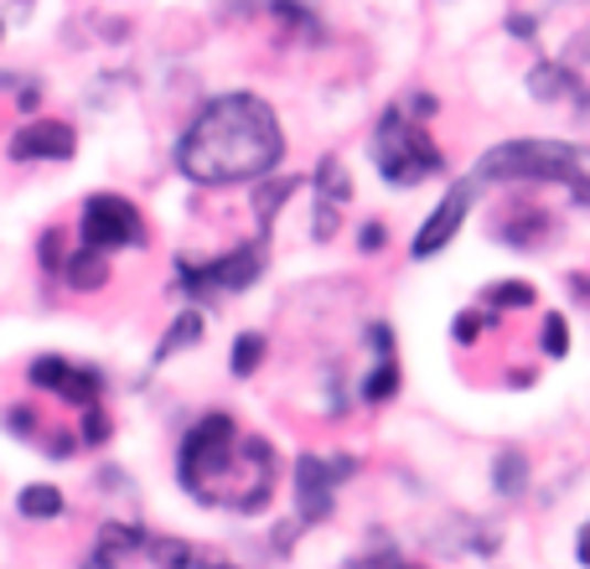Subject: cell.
I'll return each mask as SVG.
<instances>
[{
	"label": "cell",
	"instance_id": "obj_21",
	"mask_svg": "<svg viewBox=\"0 0 590 569\" xmlns=\"http://www.w3.org/2000/svg\"><path fill=\"white\" fill-rule=\"evenodd\" d=\"M259 357H265V336L249 332V336H238L234 342V373L238 378H249L254 368H259Z\"/></svg>",
	"mask_w": 590,
	"mask_h": 569
},
{
	"label": "cell",
	"instance_id": "obj_13",
	"mask_svg": "<svg viewBox=\"0 0 590 569\" xmlns=\"http://www.w3.org/2000/svg\"><path fill=\"white\" fill-rule=\"evenodd\" d=\"M317 186H321V202H332V207L353 197V182H347V171H342L337 155H326L317 167Z\"/></svg>",
	"mask_w": 590,
	"mask_h": 569
},
{
	"label": "cell",
	"instance_id": "obj_6",
	"mask_svg": "<svg viewBox=\"0 0 590 569\" xmlns=\"http://www.w3.org/2000/svg\"><path fill=\"white\" fill-rule=\"evenodd\" d=\"M119 244H146V223L125 197H88L84 207V249H119Z\"/></svg>",
	"mask_w": 590,
	"mask_h": 569
},
{
	"label": "cell",
	"instance_id": "obj_12",
	"mask_svg": "<svg viewBox=\"0 0 590 569\" xmlns=\"http://www.w3.org/2000/svg\"><path fill=\"white\" fill-rule=\"evenodd\" d=\"M17 507H21V518H57L63 513V492L57 486H26L17 497Z\"/></svg>",
	"mask_w": 590,
	"mask_h": 569
},
{
	"label": "cell",
	"instance_id": "obj_26",
	"mask_svg": "<svg viewBox=\"0 0 590 569\" xmlns=\"http://www.w3.org/2000/svg\"><path fill=\"white\" fill-rule=\"evenodd\" d=\"M42 265H47V269H63V234H47V238H42Z\"/></svg>",
	"mask_w": 590,
	"mask_h": 569
},
{
	"label": "cell",
	"instance_id": "obj_17",
	"mask_svg": "<svg viewBox=\"0 0 590 569\" xmlns=\"http://www.w3.org/2000/svg\"><path fill=\"white\" fill-rule=\"evenodd\" d=\"M523 482H528V461H523V451H503L497 455V492H503V497H518Z\"/></svg>",
	"mask_w": 590,
	"mask_h": 569
},
{
	"label": "cell",
	"instance_id": "obj_24",
	"mask_svg": "<svg viewBox=\"0 0 590 569\" xmlns=\"http://www.w3.org/2000/svg\"><path fill=\"white\" fill-rule=\"evenodd\" d=\"M109 440V419L99 415V409H88L84 415V445H104Z\"/></svg>",
	"mask_w": 590,
	"mask_h": 569
},
{
	"label": "cell",
	"instance_id": "obj_27",
	"mask_svg": "<svg viewBox=\"0 0 590 569\" xmlns=\"http://www.w3.org/2000/svg\"><path fill=\"white\" fill-rule=\"evenodd\" d=\"M337 234V207H332V202H321L317 207V238H332Z\"/></svg>",
	"mask_w": 590,
	"mask_h": 569
},
{
	"label": "cell",
	"instance_id": "obj_18",
	"mask_svg": "<svg viewBox=\"0 0 590 569\" xmlns=\"http://www.w3.org/2000/svg\"><path fill=\"white\" fill-rule=\"evenodd\" d=\"M26 378H32L36 388H52V394H63V388H68V378H73V368L63 363V357H36L32 368H26Z\"/></svg>",
	"mask_w": 590,
	"mask_h": 569
},
{
	"label": "cell",
	"instance_id": "obj_19",
	"mask_svg": "<svg viewBox=\"0 0 590 569\" xmlns=\"http://www.w3.org/2000/svg\"><path fill=\"white\" fill-rule=\"evenodd\" d=\"M296 186H301V182H290V176H286V182H265L259 192H254V213H259V223H265V228H270V218L280 213V202H290V192H296Z\"/></svg>",
	"mask_w": 590,
	"mask_h": 569
},
{
	"label": "cell",
	"instance_id": "obj_20",
	"mask_svg": "<svg viewBox=\"0 0 590 569\" xmlns=\"http://www.w3.org/2000/svg\"><path fill=\"white\" fill-rule=\"evenodd\" d=\"M394 388H399V363H394V357H378L373 378L363 384V399H368V404H384L388 394H394Z\"/></svg>",
	"mask_w": 590,
	"mask_h": 569
},
{
	"label": "cell",
	"instance_id": "obj_11",
	"mask_svg": "<svg viewBox=\"0 0 590 569\" xmlns=\"http://www.w3.org/2000/svg\"><path fill=\"white\" fill-rule=\"evenodd\" d=\"M63 275H68V284H78V290H99V284L109 280V265H104L99 249H78L73 259H63Z\"/></svg>",
	"mask_w": 590,
	"mask_h": 569
},
{
	"label": "cell",
	"instance_id": "obj_33",
	"mask_svg": "<svg viewBox=\"0 0 590 569\" xmlns=\"http://www.w3.org/2000/svg\"><path fill=\"white\" fill-rule=\"evenodd\" d=\"M192 569H234V565H218V559H192Z\"/></svg>",
	"mask_w": 590,
	"mask_h": 569
},
{
	"label": "cell",
	"instance_id": "obj_15",
	"mask_svg": "<svg viewBox=\"0 0 590 569\" xmlns=\"http://www.w3.org/2000/svg\"><path fill=\"white\" fill-rule=\"evenodd\" d=\"M146 549L161 569H192V559H197V549L182 544V538H146Z\"/></svg>",
	"mask_w": 590,
	"mask_h": 569
},
{
	"label": "cell",
	"instance_id": "obj_5",
	"mask_svg": "<svg viewBox=\"0 0 590 569\" xmlns=\"http://www.w3.org/2000/svg\"><path fill=\"white\" fill-rule=\"evenodd\" d=\"M357 471L353 455H337V461H321V455H301L296 461V503H301V523L332 518V497H337V486L347 482Z\"/></svg>",
	"mask_w": 590,
	"mask_h": 569
},
{
	"label": "cell",
	"instance_id": "obj_14",
	"mask_svg": "<svg viewBox=\"0 0 590 569\" xmlns=\"http://www.w3.org/2000/svg\"><path fill=\"white\" fill-rule=\"evenodd\" d=\"M197 336H203V316H197V311H186V316H176V321H171V332L161 336V347H155V357L167 363L171 352H176V347H192Z\"/></svg>",
	"mask_w": 590,
	"mask_h": 569
},
{
	"label": "cell",
	"instance_id": "obj_1",
	"mask_svg": "<svg viewBox=\"0 0 590 569\" xmlns=\"http://www.w3.org/2000/svg\"><path fill=\"white\" fill-rule=\"evenodd\" d=\"M280 151L286 140H280L270 104H259L254 94H228L192 119V130L176 146V167L203 186H228L265 176L280 161Z\"/></svg>",
	"mask_w": 590,
	"mask_h": 569
},
{
	"label": "cell",
	"instance_id": "obj_32",
	"mask_svg": "<svg viewBox=\"0 0 590 569\" xmlns=\"http://www.w3.org/2000/svg\"><path fill=\"white\" fill-rule=\"evenodd\" d=\"M580 565H590V523L580 528Z\"/></svg>",
	"mask_w": 590,
	"mask_h": 569
},
{
	"label": "cell",
	"instance_id": "obj_16",
	"mask_svg": "<svg viewBox=\"0 0 590 569\" xmlns=\"http://www.w3.org/2000/svg\"><path fill=\"white\" fill-rule=\"evenodd\" d=\"M99 549L104 554H130V549H146V534H140L136 523H104V534H99Z\"/></svg>",
	"mask_w": 590,
	"mask_h": 569
},
{
	"label": "cell",
	"instance_id": "obj_2",
	"mask_svg": "<svg viewBox=\"0 0 590 569\" xmlns=\"http://www.w3.org/2000/svg\"><path fill=\"white\" fill-rule=\"evenodd\" d=\"M466 182H559L590 207V151L586 146H559V140H507L476 161Z\"/></svg>",
	"mask_w": 590,
	"mask_h": 569
},
{
	"label": "cell",
	"instance_id": "obj_10",
	"mask_svg": "<svg viewBox=\"0 0 590 569\" xmlns=\"http://www.w3.org/2000/svg\"><path fill=\"white\" fill-rule=\"evenodd\" d=\"M528 88H534V99H570L580 115L590 109L586 84L575 78L570 67H559V63H539V67H534V73H528Z\"/></svg>",
	"mask_w": 590,
	"mask_h": 569
},
{
	"label": "cell",
	"instance_id": "obj_31",
	"mask_svg": "<svg viewBox=\"0 0 590 569\" xmlns=\"http://www.w3.org/2000/svg\"><path fill=\"white\" fill-rule=\"evenodd\" d=\"M47 451H52V455H73V436H52Z\"/></svg>",
	"mask_w": 590,
	"mask_h": 569
},
{
	"label": "cell",
	"instance_id": "obj_30",
	"mask_svg": "<svg viewBox=\"0 0 590 569\" xmlns=\"http://www.w3.org/2000/svg\"><path fill=\"white\" fill-rule=\"evenodd\" d=\"M363 249H384V228H378V223L363 228Z\"/></svg>",
	"mask_w": 590,
	"mask_h": 569
},
{
	"label": "cell",
	"instance_id": "obj_4",
	"mask_svg": "<svg viewBox=\"0 0 590 569\" xmlns=\"http://www.w3.org/2000/svg\"><path fill=\"white\" fill-rule=\"evenodd\" d=\"M234 440L238 436H234V419L228 415L197 419L182 440V482L192 486V492H203V476L228 471V461H234Z\"/></svg>",
	"mask_w": 590,
	"mask_h": 569
},
{
	"label": "cell",
	"instance_id": "obj_34",
	"mask_svg": "<svg viewBox=\"0 0 590 569\" xmlns=\"http://www.w3.org/2000/svg\"><path fill=\"white\" fill-rule=\"evenodd\" d=\"M394 569H420V565H405V559H399V565H394Z\"/></svg>",
	"mask_w": 590,
	"mask_h": 569
},
{
	"label": "cell",
	"instance_id": "obj_28",
	"mask_svg": "<svg viewBox=\"0 0 590 569\" xmlns=\"http://www.w3.org/2000/svg\"><path fill=\"white\" fill-rule=\"evenodd\" d=\"M394 565H399V554L388 549V554H378V559H353L347 569H394Z\"/></svg>",
	"mask_w": 590,
	"mask_h": 569
},
{
	"label": "cell",
	"instance_id": "obj_7",
	"mask_svg": "<svg viewBox=\"0 0 590 569\" xmlns=\"http://www.w3.org/2000/svg\"><path fill=\"white\" fill-rule=\"evenodd\" d=\"M259 269H265V244H244V249L223 254V259H213V265H203V269L182 265V290H192V296H207V290H249V284L259 280Z\"/></svg>",
	"mask_w": 590,
	"mask_h": 569
},
{
	"label": "cell",
	"instance_id": "obj_29",
	"mask_svg": "<svg viewBox=\"0 0 590 569\" xmlns=\"http://www.w3.org/2000/svg\"><path fill=\"white\" fill-rule=\"evenodd\" d=\"M84 569H115V554H104V549H94L84 559Z\"/></svg>",
	"mask_w": 590,
	"mask_h": 569
},
{
	"label": "cell",
	"instance_id": "obj_3",
	"mask_svg": "<svg viewBox=\"0 0 590 569\" xmlns=\"http://www.w3.org/2000/svg\"><path fill=\"white\" fill-rule=\"evenodd\" d=\"M373 161H378V171H384L388 186H415V182H425V176H436V171L446 167V155L430 146V135H425L415 119H405V109H384Z\"/></svg>",
	"mask_w": 590,
	"mask_h": 569
},
{
	"label": "cell",
	"instance_id": "obj_25",
	"mask_svg": "<svg viewBox=\"0 0 590 569\" xmlns=\"http://www.w3.org/2000/svg\"><path fill=\"white\" fill-rule=\"evenodd\" d=\"M482 326H487V321H482V311H466V316H455V342H476V336H482Z\"/></svg>",
	"mask_w": 590,
	"mask_h": 569
},
{
	"label": "cell",
	"instance_id": "obj_23",
	"mask_svg": "<svg viewBox=\"0 0 590 569\" xmlns=\"http://www.w3.org/2000/svg\"><path fill=\"white\" fill-rule=\"evenodd\" d=\"M487 305H534V290L528 284H492Z\"/></svg>",
	"mask_w": 590,
	"mask_h": 569
},
{
	"label": "cell",
	"instance_id": "obj_22",
	"mask_svg": "<svg viewBox=\"0 0 590 569\" xmlns=\"http://www.w3.org/2000/svg\"><path fill=\"white\" fill-rule=\"evenodd\" d=\"M544 352H549V357H565V352H570V326H565V316L544 321Z\"/></svg>",
	"mask_w": 590,
	"mask_h": 569
},
{
	"label": "cell",
	"instance_id": "obj_8",
	"mask_svg": "<svg viewBox=\"0 0 590 569\" xmlns=\"http://www.w3.org/2000/svg\"><path fill=\"white\" fill-rule=\"evenodd\" d=\"M472 197H476V182H455L451 192L440 197V207L420 223V234H415V259H430V254H440L446 244H451V234L461 228V218H466Z\"/></svg>",
	"mask_w": 590,
	"mask_h": 569
},
{
	"label": "cell",
	"instance_id": "obj_9",
	"mask_svg": "<svg viewBox=\"0 0 590 569\" xmlns=\"http://www.w3.org/2000/svg\"><path fill=\"white\" fill-rule=\"evenodd\" d=\"M73 151H78V140H73V130L63 119H36V125H26V130L11 140V155H17V161H32V155L68 161Z\"/></svg>",
	"mask_w": 590,
	"mask_h": 569
}]
</instances>
